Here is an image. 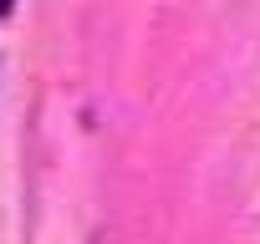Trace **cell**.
<instances>
[{
  "instance_id": "obj_1",
  "label": "cell",
  "mask_w": 260,
  "mask_h": 244,
  "mask_svg": "<svg viewBox=\"0 0 260 244\" xmlns=\"http://www.w3.org/2000/svg\"><path fill=\"white\" fill-rule=\"evenodd\" d=\"M11 6H16V0H0V16H6V11H11Z\"/></svg>"
}]
</instances>
